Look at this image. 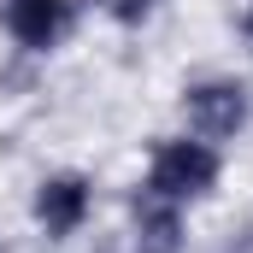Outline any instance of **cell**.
I'll use <instances>...</instances> for the list:
<instances>
[{
  "label": "cell",
  "mask_w": 253,
  "mask_h": 253,
  "mask_svg": "<svg viewBox=\"0 0 253 253\" xmlns=\"http://www.w3.org/2000/svg\"><path fill=\"white\" fill-rule=\"evenodd\" d=\"M218 183H224V147L200 141L189 129L153 141V153H147V183H141V189L165 194V200H177V206H194V200H206Z\"/></svg>",
  "instance_id": "cell-1"
},
{
  "label": "cell",
  "mask_w": 253,
  "mask_h": 253,
  "mask_svg": "<svg viewBox=\"0 0 253 253\" xmlns=\"http://www.w3.org/2000/svg\"><path fill=\"white\" fill-rule=\"evenodd\" d=\"M129 242H135V253H183L189 248V206L153 189H135L129 194Z\"/></svg>",
  "instance_id": "cell-5"
},
{
  "label": "cell",
  "mask_w": 253,
  "mask_h": 253,
  "mask_svg": "<svg viewBox=\"0 0 253 253\" xmlns=\"http://www.w3.org/2000/svg\"><path fill=\"white\" fill-rule=\"evenodd\" d=\"M94 218V183L83 171H47L30 194V224L47 242H71L83 224Z\"/></svg>",
  "instance_id": "cell-4"
},
{
  "label": "cell",
  "mask_w": 253,
  "mask_h": 253,
  "mask_svg": "<svg viewBox=\"0 0 253 253\" xmlns=\"http://www.w3.org/2000/svg\"><path fill=\"white\" fill-rule=\"evenodd\" d=\"M94 6H100V12H106L112 24H124V30H135V24H147V18H153V12H159L165 0H94Z\"/></svg>",
  "instance_id": "cell-6"
},
{
  "label": "cell",
  "mask_w": 253,
  "mask_h": 253,
  "mask_svg": "<svg viewBox=\"0 0 253 253\" xmlns=\"http://www.w3.org/2000/svg\"><path fill=\"white\" fill-rule=\"evenodd\" d=\"M242 30H248V42H253V0H248V12H242Z\"/></svg>",
  "instance_id": "cell-7"
},
{
  "label": "cell",
  "mask_w": 253,
  "mask_h": 253,
  "mask_svg": "<svg viewBox=\"0 0 253 253\" xmlns=\"http://www.w3.org/2000/svg\"><path fill=\"white\" fill-rule=\"evenodd\" d=\"M183 129L200 135V141H212V147H224V141H236L242 129L253 124V94L242 77H200L183 88Z\"/></svg>",
  "instance_id": "cell-2"
},
{
  "label": "cell",
  "mask_w": 253,
  "mask_h": 253,
  "mask_svg": "<svg viewBox=\"0 0 253 253\" xmlns=\"http://www.w3.org/2000/svg\"><path fill=\"white\" fill-rule=\"evenodd\" d=\"M83 24V0H0V30L24 53H59Z\"/></svg>",
  "instance_id": "cell-3"
}]
</instances>
